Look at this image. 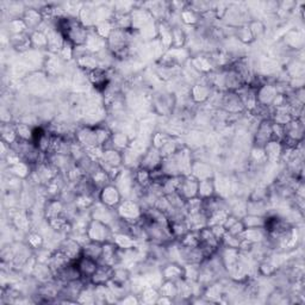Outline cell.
<instances>
[{"label":"cell","instance_id":"1","mask_svg":"<svg viewBox=\"0 0 305 305\" xmlns=\"http://www.w3.org/2000/svg\"><path fill=\"white\" fill-rule=\"evenodd\" d=\"M116 211H117L118 217L129 224L138 223L143 216V209L138 201L134 199H123L116 209Z\"/></svg>","mask_w":305,"mask_h":305},{"label":"cell","instance_id":"2","mask_svg":"<svg viewBox=\"0 0 305 305\" xmlns=\"http://www.w3.org/2000/svg\"><path fill=\"white\" fill-rule=\"evenodd\" d=\"M87 235L89 241L99 242V243H105V242L112 241V236H114V231L112 229L106 225L103 222L91 220L87 228Z\"/></svg>","mask_w":305,"mask_h":305},{"label":"cell","instance_id":"3","mask_svg":"<svg viewBox=\"0 0 305 305\" xmlns=\"http://www.w3.org/2000/svg\"><path fill=\"white\" fill-rule=\"evenodd\" d=\"M279 94V89L277 84H271V82H264L257 88V101L259 108L270 109L273 105L274 99Z\"/></svg>","mask_w":305,"mask_h":305},{"label":"cell","instance_id":"4","mask_svg":"<svg viewBox=\"0 0 305 305\" xmlns=\"http://www.w3.org/2000/svg\"><path fill=\"white\" fill-rule=\"evenodd\" d=\"M99 201L103 203L106 207L111 209H117L119 204L123 200V195L116 186L115 184H109L105 187H103L98 193Z\"/></svg>","mask_w":305,"mask_h":305},{"label":"cell","instance_id":"5","mask_svg":"<svg viewBox=\"0 0 305 305\" xmlns=\"http://www.w3.org/2000/svg\"><path fill=\"white\" fill-rule=\"evenodd\" d=\"M198 182L199 180L195 179L193 175H181L180 182H179V186L177 192L179 194L184 198L185 200L191 199L198 195Z\"/></svg>","mask_w":305,"mask_h":305},{"label":"cell","instance_id":"6","mask_svg":"<svg viewBox=\"0 0 305 305\" xmlns=\"http://www.w3.org/2000/svg\"><path fill=\"white\" fill-rule=\"evenodd\" d=\"M74 140L81 144L85 149L95 147L98 145L97 134H95V127L91 125H84L79 128L74 134Z\"/></svg>","mask_w":305,"mask_h":305},{"label":"cell","instance_id":"7","mask_svg":"<svg viewBox=\"0 0 305 305\" xmlns=\"http://www.w3.org/2000/svg\"><path fill=\"white\" fill-rule=\"evenodd\" d=\"M272 121L271 119H261L259 122L257 130L254 134V145L253 147H261L264 148L267 142L272 140Z\"/></svg>","mask_w":305,"mask_h":305},{"label":"cell","instance_id":"8","mask_svg":"<svg viewBox=\"0 0 305 305\" xmlns=\"http://www.w3.org/2000/svg\"><path fill=\"white\" fill-rule=\"evenodd\" d=\"M75 265L78 267L79 272L81 274V279L85 281L86 284L89 283V279L93 276V273L99 266V263L94 259H91L86 255H81L78 260H75Z\"/></svg>","mask_w":305,"mask_h":305},{"label":"cell","instance_id":"9","mask_svg":"<svg viewBox=\"0 0 305 305\" xmlns=\"http://www.w3.org/2000/svg\"><path fill=\"white\" fill-rule=\"evenodd\" d=\"M175 159H177L179 171H180L181 175H188L191 174L192 165H193V154H192L191 149H188L186 145H182L178 149V151L174 154Z\"/></svg>","mask_w":305,"mask_h":305},{"label":"cell","instance_id":"10","mask_svg":"<svg viewBox=\"0 0 305 305\" xmlns=\"http://www.w3.org/2000/svg\"><path fill=\"white\" fill-rule=\"evenodd\" d=\"M161 162H162V157L160 154V150L157 148H154L152 145H149V148L141 157L140 167L151 172L154 171L155 168L160 167Z\"/></svg>","mask_w":305,"mask_h":305},{"label":"cell","instance_id":"11","mask_svg":"<svg viewBox=\"0 0 305 305\" xmlns=\"http://www.w3.org/2000/svg\"><path fill=\"white\" fill-rule=\"evenodd\" d=\"M161 276L164 280H171L177 283V281L184 279V265L178 264V263H166L165 265L161 266Z\"/></svg>","mask_w":305,"mask_h":305},{"label":"cell","instance_id":"12","mask_svg":"<svg viewBox=\"0 0 305 305\" xmlns=\"http://www.w3.org/2000/svg\"><path fill=\"white\" fill-rule=\"evenodd\" d=\"M212 95V86L209 82H197L190 87V98L192 101L201 104L208 101Z\"/></svg>","mask_w":305,"mask_h":305},{"label":"cell","instance_id":"13","mask_svg":"<svg viewBox=\"0 0 305 305\" xmlns=\"http://www.w3.org/2000/svg\"><path fill=\"white\" fill-rule=\"evenodd\" d=\"M114 270L115 267L110 266V265L99 264L93 276L89 279V284L94 285V286H97V285H108L114 278Z\"/></svg>","mask_w":305,"mask_h":305},{"label":"cell","instance_id":"14","mask_svg":"<svg viewBox=\"0 0 305 305\" xmlns=\"http://www.w3.org/2000/svg\"><path fill=\"white\" fill-rule=\"evenodd\" d=\"M59 249H61L72 261L78 260L82 255V244L74 237L64 238L60 244Z\"/></svg>","mask_w":305,"mask_h":305},{"label":"cell","instance_id":"15","mask_svg":"<svg viewBox=\"0 0 305 305\" xmlns=\"http://www.w3.org/2000/svg\"><path fill=\"white\" fill-rule=\"evenodd\" d=\"M22 19L24 21L26 28L31 30V32L41 28L43 22H44L41 9H26Z\"/></svg>","mask_w":305,"mask_h":305},{"label":"cell","instance_id":"16","mask_svg":"<svg viewBox=\"0 0 305 305\" xmlns=\"http://www.w3.org/2000/svg\"><path fill=\"white\" fill-rule=\"evenodd\" d=\"M191 175H193L198 180H204V179H212L215 175L214 168L208 162L201 160H194L192 165Z\"/></svg>","mask_w":305,"mask_h":305},{"label":"cell","instance_id":"17","mask_svg":"<svg viewBox=\"0 0 305 305\" xmlns=\"http://www.w3.org/2000/svg\"><path fill=\"white\" fill-rule=\"evenodd\" d=\"M9 43L16 52L25 54L32 49L31 39H30V34H19V35H11L9 37Z\"/></svg>","mask_w":305,"mask_h":305},{"label":"cell","instance_id":"18","mask_svg":"<svg viewBox=\"0 0 305 305\" xmlns=\"http://www.w3.org/2000/svg\"><path fill=\"white\" fill-rule=\"evenodd\" d=\"M84 47L87 49L89 53H92V54H98L99 52L104 50L105 48H108V45H106L105 38L100 37L93 29H89L87 39H86Z\"/></svg>","mask_w":305,"mask_h":305},{"label":"cell","instance_id":"19","mask_svg":"<svg viewBox=\"0 0 305 305\" xmlns=\"http://www.w3.org/2000/svg\"><path fill=\"white\" fill-rule=\"evenodd\" d=\"M264 150H265V155H266L267 162L276 164V162H279V160L281 159L284 145L281 142L271 140L270 142H267L266 145H265Z\"/></svg>","mask_w":305,"mask_h":305},{"label":"cell","instance_id":"20","mask_svg":"<svg viewBox=\"0 0 305 305\" xmlns=\"http://www.w3.org/2000/svg\"><path fill=\"white\" fill-rule=\"evenodd\" d=\"M130 142H131L130 137H129V136L125 134L124 131H116V132H112L111 140L104 149L114 148V149H116V150L124 151L125 149L129 148Z\"/></svg>","mask_w":305,"mask_h":305},{"label":"cell","instance_id":"21","mask_svg":"<svg viewBox=\"0 0 305 305\" xmlns=\"http://www.w3.org/2000/svg\"><path fill=\"white\" fill-rule=\"evenodd\" d=\"M65 212V204L61 199H58V198H50V199L47 200L44 207V217L48 220L50 218L61 216L64 215Z\"/></svg>","mask_w":305,"mask_h":305},{"label":"cell","instance_id":"22","mask_svg":"<svg viewBox=\"0 0 305 305\" xmlns=\"http://www.w3.org/2000/svg\"><path fill=\"white\" fill-rule=\"evenodd\" d=\"M268 234L265 230V228H247L243 231V234L241 235V238L246 240L250 243L257 244V243H263L267 240Z\"/></svg>","mask_w":305,"mask_h":305},{"label":"cell","instance_id":"23","mask_svg":"<svg viewBox=\"0 0 305 305\" xmlns=\"http://www.w3.org/2000/svg\"><path fill=\"white\" fill-rule=\"evenodd\" d=\"M203 297L207 299L208 301H218L220 303L222 297H224V286L223 284L220 283V281H215L204 288L203 292Z\"/></svg>","mask_w":305,"mask_h":305},{"label":"cell","instance_id":"24","mask_svg":"<svg viewBox=\"0 0 305 305\" xmlns=\"http://www.w3.org/2000/svg\"><path fill=\"white\" fill-rule=\"evenodd\" d=\"M31 276L34 277L36 280L39 281L41 284L48 283V281H52V280L55 279L54 272H53V270L48 264L37 263V265H36L35 268H34V272H32Z\"/></svg>","mask_w":305,"mask_h":305},{"label":"cell","instance_id":"25","mask_svg":"<svg viewBox=\"0 0 305 305\" xmlns=\"http://www.w3.org/2000/svg\"><path fill=\"white\" fill-rule=\"evenodd\" d=\"M112 242L119 249H132V248H137L138 244V241L135 237L125 233H114Z\"/></svg>","mask_w":305,"mask_h":305},{"label":"cell","instance_id":"26","mask_svg":"<svg viewBox=\"0 0 305 305\" xmlns=\"http://www.w3.org/2000/svg\"><path fill=\"white\" fill-rule=\"evenodd\" d=\"M8 171L10 175H13V177H17L22 179V180H24V179H29L30 174L32 173L34 170H32V165H30L29 162L21 161L16 165L9 166Z\"/></svg>","mask_w":305,"mask_h":305},{"label":"cell","instance_id":"27","mask_svg":"<svg viewBox=\"0 0 305 305\" xmlns=\"http://www.w3.org/2000/svg\"><path fill=\"white\" fill-rule=\"evenodd\" d=\"M216 194V187H215V179H204L198 182V195L200 199H208Z\"/></svg>","mask_w":305,"mask_h":305},{"label":"cell","instance_id":"28","mask_svg":"<svg viewBox=\"0 0 305 305\" xmlns=\"http://www.w3.org/2000/svg\"><path fill=\"white\" fill-rule=\"evenodd\" d=\"M188 228L190 230L199 231L201 229L208 227V216L204 214L203 211L197 212V214L187 215L186 217Z\"/></svg>","mask_w":305,"mask_h":305},{"label":"cell","instance_id":"29","mask_svg":"<svg viewBox=\"0 0 305 305\" xmlns=\"http://www.w3.org/2000/svg\"><path fill=\"white\" fill-rule=\"evenodd\" d=\"M170 230H171V234H172V236H173L174 240L179 241L180 238L184 237L185 235L190 231V228H188L186 218H185V220L170 221Z\"/></svg>","mask_w":305,"mask_h":305},{"label":"cell","instance_id":"30","mask_svg":"<svg viewBox=\"0 0 305 305\" xmlns=\"http://www.w3.org/2000/svg\"><path fill=\"white\" fill-rule=\"evenodd\" d=\"M160 168L166 177H179V175H181L180 171H179L177 159H175L174 155L162 159Z\"/></svg>","mask_w":305,"mask_h":305},{"label":"cell","instance_id":"31","mask_svg":"<svg viewBox=\"0 0 305 305\" xmlns=\"http://www.w3.org/2000/svg\"><path fill=\"white\" fill-rule=\"evenodd\" d=\"M30 39H31L32 49L39 52L48 50V37L44 31L36 30V31L30 32Z\"/></svg>","mask_w":305,"mask_h":305},{"label":"cell","instance_id":"32","mask_svg":"<svg viewBox=\"0 0 305 305\" xmlns=\"http://www.w3.org/2000/svg\"><path fill=\"white\" fill-rule=\"evenodd\" d=\"M50 55L52 56H49V58H45L43 67H45L47 75L60 74V72H61L62 68H64V61L59 58V55H55V54H50Z\"/></svg>","mask_w":305,"mask_h":305},{"label":"cell","instance_id":"33","mask_svg":"<svg viewBox=\"0 0 305 305\" xmlns=\"http://www.w3.org/2000/svg\"><path fill=\"white\" fill-rule=\"evenodd\" d=\"M103 253V243L94 241H87L82 244V255L99 261Z\"/></svg>","mask_w":305,"mask_h":305},{"label":"cell","instance_id":"34","mask_svg":"<svg viewBox=\"0 0 305 305\" xmlns=\"http://www.w3.org/2000/svg\"><path fill=\"white\" fill-rule=\"evenodd\" d=\"M187 42V34L182 26H172V48H184Z\"/></svg>","mask_w":305,"mask_h":305},{"label":"cell","instance_id":"35","mask_svg":"<svg viewBox=\"0 0 305 305\" xmlns=\"http://www.w3.org/2000/svg\"><path fill=\"white\" fill-rule=\"evenodd\" d=\"M158 288L160 296L170 298V299H172L173 301L178 298V286H177V283H174V281L164 280Z\"/></svg>","mask_w":305,"mask_h":305},{"label":"cell","instance_id":"36","mask_svg":"<svg viewBox=\"0 0 305 305\" xmlns=\"http://www.w3.org/2000/svg\"><path fill=\"white\" fill-rule=\"evenodd\" d=\"M200 18V16L197 12H194L188 5H186V8L180 12V23H184L185 25L194 26L199 24Z\"/></svg>","mask_w":305,"mask_h":305},{"label":"cell","instance_id":"37","mask_svg":"<svg viewBox=\"0 0 305 305\" xmlns=\"http://www.w3.org/2000/svg\"><path fill=\"white\" fill-rule=\"evenodd\" d=\"M285 44L291 49H300L303 47V36L297 30H291L285 35Z\"/></svg>","mask_w":305,"mask_h":305},{"label":"cell","instance_id":"38","mask_svg":"<svg viewBox=\"0 0 305 305\" xmlns=\"http://www.w3.org/2000/svg\"><path fill=\"white\" fill-rule=\"evenodd\" d=\"M160 297L159 288L155 286H145L140 292V301L147 304H157Z\"/></svg>","mask_w":305,"mask_h":305},{"label":"cell","instance_id":"39","mask_svg":"<svg viewBox=\"0 0 305 305\" xmlns=\"http://www.w3.org/2000/svg\"><path fill=\"white\" fill-rule=\"evenodd\" d=\"M234 36L238 42L244 43V44H249V43L255 41L247 24H243V25L237 26V28H234Z\"/></svg>","mask_w":305,"mask_h":305},{"label":"cell","instance_id":"40","mask_svg":"<svg viewBox=\"0 0 305 305\" xmlns=\"http://www.w3.org/2000/svg\"><path fill=\"white\" fill-rule=\"evenodd\" d=\"M130 280H131V272L129 268L122 267L121 265L115 267L112 281H115V283H117V284L128 285L129 283H130Z\"/></svg>","mask_w":305,"mask_h":305},{"label":"cell","instance_id":"41","mask_svg":"<svg viewBox=\"0 0 305 305\" xmlns=\"http://www.w3.org/2000/svg\"><path fill=\"white\" fill-rule=\"evenodd\" d=\"M25 243L35 251L36 249L44 247V236L42 234L37 233V231H29L26 234Z\"/></svg>","mask_w":305,"mask_h":305},{"label":"cell","instance_id":"42","mask_svg":"<svg viewBox=\"0 0 305 305\" xmlns=\"http://www.w3.org/2000/svg\"><path fill=\"white\" fill-rule=\"evenodd\" d=\"M135 182L138 185V186L147 188L149 185L151 184V175H150V171L144 170V168L138 167L137 170H135Z\"/></svg>","mask_w":305,"mask_h":305},{"label":"cell","instance_id":"43","mask_svg":"<svg viewBox=\"0 0 305 305\" xmlns=\"http://www.w3.org/2000/svg\"><path fill=\"white\" fill-rule=\"evenodd\" d=\"M16 132H17L18 140L32 142V134H34V128L28 123H17L15 124Z\"/></svg>","mask_w":305,"mask_h":305},{"label":"cell","instance_id":"44","mask_svg":"<svg viewBox=\"0 0 305 305\" xmlns=\"http://www.w3.org/2000/svg\"><path fill=\"white\" fill-rule=\"evenodd\" d=\"M2 140L6 142L9 145H13L18 141L17 132H16L15 125L3 124L2 127Z\"/></svg>","mask_w":305,"mask_h":305},{"label":"cell","instance_id":"45","mask_svg":"<svg viewBox=\"0 0 305 305\" xmlns=\"http://www.w3.org/2000/svg\"><path fill=\"white\" fill-rule=\"evenodd\" d=\"M8 30L10 32V36H11L24 34L28 28H26L25 23L22 18H12L8 22Z\"/></svg>","mask_w":305,"mask_h":305},{"label":"cell","instance_id":"46","mask_svg":"<svg viewBox=\"0 0 305 305\" xmlns=\"http://www.w3.org/2000/svg\"><path fill=\"white\" fill-rule=\"evenodd\" d=\"M247 25L248 28H249L254 39L260 38L261 36L266 34V25H265V23L263 21H260V19H253V21H249L247 23Z\"/></svg>","mask_w":305,"mask_h":305},{"label":"cell","instance_id":"47","mask_svg":"<svg viewBox=\"0 0 305 305\" xmlns=\"http://www.w3.org/2000/svg\"><path fill=\"white\" fill-rule=\"evenodd\" d=\"M179 243L185 247H198L200 243L199 231L190 230L184 237L179 240Z\"/></svg>","mask_w":305,"mask_h":305},{"label":"cell","instance_id":"48","mask_svg":"<svg viewBox=\"0 0 305 305\" xmlns=\"http://www.w3.org/2000/svg\"><path fill=\"white\" fill-rule=\"evenodd\" d=\"M93 30L97 34L100 36V37L108 39L109 36L112 34V31L115 30V25L112 21H106V22H100L97 23Z\"/></svg>","mask_w":305,"mask_h":305},{"label":"cell","instance_id":"49","mask_svg":"<svg viewBox=\"0 0 305 305\" xmlns=\"http://www.w3.org/2000/svg\"><path fill=\"white\" fill-rule=\"evenodd\" d=\"M180 147L181 145L178 144L177 141H175L174 138L171 137L170 140L166 142V143L162 145L160 149H159V150H160L161 157H162V159H164V158H168V157H172V155H174Z\"/></svg>","mask_w":305,"mask_h":305},{"label":"cell","instance_id":"50","mask_svg":"<svg viewBox=\"0 0 305 305\" xmlns=\"http://www.w3.org/2000/svg\"><path fill=\"white\" fill-rule=\"evenodd\" d=\"M242 238L240 236H235V235L230 233H225L224 236L221 240V246L228 247V248H234V249H240Z\"/></svg>","mask_w":305,"mask_h":305},{"label":"cell","instance_id":"51","mask_svg":"<svg viewBox=\"0 0 305 305\" xmlns=\"http://www.w3.org/2000/svg\"><path fill=\"white\" fill-rule=\"evenodd\" d=\"M244 227L247 228H264L265 225V217L263 216H255V215H246L242 218Z\"/></svg>","mask_w":305,"mask_h":305},{"label":"cell","instance_id":"52","mask_svg":"<svg viewBox=\"0 0 305 305\" xmlns=\"http://www.w3.org/2000/svg\"><path fill=\"white\" fill-rule=\"evenodd\" d=\"M185 210H186L187 215L197 214V212L203 211V199H200L199 197H194L186 200Z\"/></svg>","mask_w":305,"mask_h":305},{"label":"cell","instance_id":"53","mask_svg":"<svg viewBox=\"0 0 305 305\" xmlns=\"http://www.w3.org/2000/svg\"><path fill=\"white\" fill-rule=\"evenodd\" d=\"M258 272L263 277H273L277 273V267L272 261L264 260L258 265Z\"/></svg>","mask_w":305,"mask_h":305},{"label":"cell","instance_id":"54","mask_svg":"<svg viewBox=\"0 0 305 305\" xmlns=\"http://www.w3.org/2000/svg\"><path fill=\"white\" fill-rule=\"evenodd\" d=\"M250 160L257 165H264L267 162L266 155H265L264 148L261 147H253L250 151Z\"/></svg>","mask_w":305,"mask_h":305},{"label":"cell","instance_id":"55","mask_svg":"<svg viewBox=\"0 0 305 305\" xmlns=\"http://www.w3.org/2000/svg\"><path fill=\"white\" fill-rule=\"evenodd\" d=\"M74 45H72L71 43L66 41L65 45L58 54L59 58L61 59L62 61H71V60L74 58Z\"/></svg>","mask_w":305,"mask_h":305},{"label":"cell","instance_id":"56","mask_svg":"<svg viewBox=\"0 0 305 305\" xmlns=\"http://www.w3.org/2000/svg\"><path fill=\"white\" fill-rule=\"evenodd\" d=\"M171 138V136L164 134V132H155V134L151 135V144L152 147L160 149L162 145H164L166 142Z\"/></svg>","mask_w":305,"mask_h":305},{"label":"cell","instance_id":"57","mask_svg":"<svg viewBox=\"0 0 305 305\" xmlns=\"http://www.w3.org/2000/svg\"><path fill=\"white\" fill-rule=\"evenodd\" d=\"M244 230H246V227H244L243 222H242V220H238L236 223L233 225V227L229 229L228 233L233 234V235H235V236H240L241 237V235L243 234Z\"/></svg>","mask_w":305,"mask_h":305},{"label":"cell","instance_id":"58","mask_svg":"<svg viewBox=\"0 0 305 305\" xmlns=\"http://www.w3.org/2000/svg\"><path fill=\"white\" fill-rule=\"evenodd\" d=\"M211 231L214 233L215 236H216L218 240H222V237L224 236V234L227 233V230H225V228L223 227V225H212V227H210Z\"/></svg>","mask_w":305,"mask_h":305},{"label":"cell","instance_id":"59","mask_svg":"<svg viewBox=\"0 0 305 305\" xmlns=\"http://www.w3.org/2000/svg\"><path fill=\"white\" fill-rule=\"evenodd\" d=\"M238 221V218L236 217V216H234V215H229V216L227 217V220L224 221V223H223V227L225 228V230H229V229H230L231 227H233V225L236 223V222Z\"/></svg>","mask_w":305,"mask_h":305}]
</instances>
